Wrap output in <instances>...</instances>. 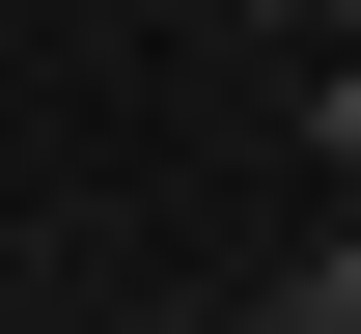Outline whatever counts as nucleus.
I'll return each instance as SVG.
<instances>
[{
    "instance_id": "1",
    "label": "nucleus",
    "mask_w": 361,
    "mask_h": 334,
    "mask_svg": "<svg viewBox=\"0 0 361 334\" xmlns=\"http://www.w3.org/2000/svg\"><path fill=\"white\" fill-rule=\"evenodd\" d=\"M278 334H361V223H334V251H306V279H278Z\"/></svg>"
},
{
    "instance_id": "2",
    "label": "nucleus",
    "mask_w": 361,
    "mask_h": 334,
    "mask_svg": "<svg viewBox=\"0 0 361 334\" xmlns=\"http://www.w3.org/2000/svg\"><path fill=\"white\" fill-rule=\"evenodd\" d=\"M250 28H334V0H250Z\"/></svg>"
},
{
    "instance_id": "3",
    "label": "nucleus",
    "mask_w": 361,
    "mask_h": 334,
    "mask_svg": "<svg viewBox=\"0 0 361 334\" xmlns=\"http://www.w3.org/2000/svg\"><path fill=\"white\" fill-rule=\"evenodd\" d=\"M334 56H361V0H334Z\"/></svg>"
}]
</instances>
